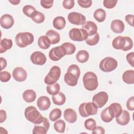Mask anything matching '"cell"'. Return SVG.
Wrapping results in <instances>:
<instances>
[{"label":"cell","mask_w":134,"mask_h":134,"mask_svg":"<svg viewBox=\"0 0 134 134\" xmlns=\"http://www.w3.org/2000/svg\"><path fill=\"white\" fill-rule=\"evenodd\" d=\"M83 82L85 89L89 91L95 90L98 86L97 77L96 74L90 71L85 73L83 77Z\"/></svg>","instance_id":"6da1fadb"},{"label":"cell","mask_w":134,"mask_h":134,"mask_svg":"<svg viewBox=\"0 0 134 134\" xmlns=\"http://www.w3.org/2000/svg\"><path fill=\"white\" fill-rule=\"evenodd\" d=\"M25 118L30 122L37 124L40 123L43 117L37 108L32 106H30L26 108L24 112Z\"/></svg>","instance_id":"7a4b0ae2"},{"label":"cell","mask_w":134,"mask_h":134,"mask_svg":"<svg viewBox=\"0 0 134 134\" xmlns=\"http://www.w3.org/2000/svg\"><path fill=\"white\" fill-rule=\"evenodd\" d=\"M34 41V35L29 32H19L15 37L16 43L20 48H25L32 43Z\"/></svg>","instance_id":"3957f363"},{"label":"cell","mask_w":134,"mask_h":134,"mask_svg":"<svg viewBox=\"0 0 134 134\" xmlns=\"http://www.w3.org/2000/svg\"><path fill=\"white\" fill-rule=\"evenodd\" d=\"M98 107L92 102L82 103L79 108L80 115L83 117H87L91 115H94L97 113Z\"/></svg>","instance_id":"277c9868"},{"label":"cell","mask_w":134,"mask_h":134,"mask_svg":"<svg viewBox=\"0 0 134 134\" xmlns=\"http://www.w3.org/2000/svg\"><path fill=\"white\" fill-rule=\"evenodd\" d=\"M117 65L118 63L116 59L110 57H107L100 62L99 67L104 72H110L115 70Z\"/></svg>","instance_id":"5b68a950"},{"label":"cell","mask_w":134,"mask_h":134,"mask_svg":"<svg viewBox=\"0 0 134 134\" xmlns=\"http://www.w3.org/2000/svg\"><path fill=\"white\" fill-rule=\"evenodd\" d=\"M61 72V69L58 66H53L45 76L44 83L47 85H51L56 83L60 77Z\"/></svg>","instance_id":"8992f818"},{"label":"cell","mask_w":134,"mask_h":134,"mask_svg":"<svg viewBox=\"0 0 134 134\" xmlns=\"http://www.w3.org/2000/svg\"><path fill=\"white\" fill-rule=\"evenodd\" d=\"M70 38L74 41H83L86 40L88 35L86 30L82 28H73L69 32Z\"/></svg>","instance_id":"52a82bcc"},{"label":"cell","mask_w":134,"mask_h":134,"mask_svg":"<svg viewBox=\"0 0 134 134\" xmlns=\"http://www.w3.org/2000/svg\"><path fill=\"white\" fill-rule=\"evenodd\" d=\"M108 99V94L105 92L102 91L93 96L92 102L97 106L98 108H102L107 103Z\"/></svg>","instance_id":"ba28073f"},{"label":"cell","mask_w":134,"mask_h":134,"mask_svg":"<svg viewBox=\"0 0 134 134\" xmlns=\"http://www.w3.org/2000/svg\"><path fill=\"white\" fill-rule=\"evenodd\" d=\"M50 124L48 119L43 117V120L39 124H35L32 133L34 134H46L49 129Z\"/></svg>","instance_id":"9c48e42d"},{"label":"cell","mask_w":134,"mask_h":134,"mask_svg":"<svg viewBox=\"0 0 134 134\" xmlns=\"http://www.w3.org/2000/svg\"><path fill=\"white\" fill-rule=\"evenodd\" d=\"M68 19L71 24L75 25H83L86 21L85 16L81 13L74 12L69 14Z\"/></svg>","instance_id":"30bf717a"},{"label":"cell","mask_w":134,"mask_h":134,"mask_svg":"<svg viewBox=\"0 0 134 134\" xmlns=\"http://www.w3.org/2000/svg\"><path fill=\"white\" fill-rule=\"evenodd\" d=\"M65 55V51L61 45L53 48L49 52V58L54 61L60 60Z\"/></svg>","instance_id":"8fae6325"},{"label":"cell","mask_w":134,"mask_h":134,"mask_svg":"<svg viewBox=\"0 0 134 134\" xmlns=\"http://www.w3.org/2000/svg\"><path fill=\"white\" fill-rule=\"evenodd\" d=\"M30 59L32 63L39 65L44 64L47 61L45 54L40 51L34 52L31 54Z\"/></svg>","instance_id":"7c38bea8"},{"label":"cell","mask_w":134,"mask_h":134,"mask_svg":"<svg viewBox=\"0 0 134 134\" xmlns=\"http://www.w3.org/2000/svg\"><path fill=\"white\" fill-rule=\"evenodd\" d=\"M13 77L17 82H24L27 77L26 71L21 67L15 68L13 71Z\"/></svg>","instance_id":"4fadbf2b"},{"label":"cell","mask_w":134,"mask_h":134,"mask_svg":"<svg viewBox=\"0 0 134 134\" xmlns=\"http://www.w3.org/2000/svg\"><path fill=\"white\" fill-rule=\"evenodd\" d=\"M0 23L1 26L3 28L8 29L14 25V19L10 15L6 14L1 16Z\"/></svg>","instance_id":"5bb4252c"},{"label":"cell","mask_w":134,"mask_h":134,"mask_svg":"<svg viewBox=\"0 0 134 134\" xmlns=\"http://www.w3.org/2000/svg\"><path fill=\"white\" fill-rule=\"evenodd\" d=\"M37 105L40 110H46L51 106V102L49 97L42 96L38 98L37 101Z\"/></svg>","instance_id":"9a60e30c"},{"label":"cell","mask_w":134,"mask_h":134,"mask_svg":"<svg viewBox=\"0 0 134 134\" xmlns=\"http://www.w3.org/2000/svg\"><path fill=\"white\" fill-rule=\"evenodd\" d=\"M82 28L86 31L88 36L94 35L97 32V26L92 21H87L82 25Z\"/></svg>","instance_id":"2e32d148"},{"label":"cell","mask_w":134,"mask_h":134,"mask_svg":"<svg viewBox=\"0 0 134 134\" xmlns=\"http://www.w3.org/2000/svg\"><path fill=\"white\" fill-rule=\"evenodd\" d=\"M110 28L114 32L120 34L124 31L125 25L122 20L120 19H115L111 22Z\"/></svg>","instance_id":"e0dca14e"},{"label":"cell","mask_w":134,"mask_h":134,"mask_svg":"<svg viewBox=\"0 0 134 134\" xmlns=\"http://www.w3.org/2000/svg\"><path fill=\"white\" fill-rule=\"evenodd\" d=\"M65 120L71 124L74 123L77 120V115L75 111L70 108H66L63 114Z\"/></svg>","instance_id":"ac0fdd59"},{"label":"cell","mask_w":134,"mask_h":134,"mask_svg":"<svg viewBox=\"0 0 134 134\" xmlns=\"http://www.w3.org/2000/svg\"><path fill=\"white\" fill-rule=\"evenodd\" d=\"M130 120V117L129 113L126 110H123L121 114L116 118V121L117 123L121 126H125L127 125Z\"/></svg>","instance_id":"d6986e66"},{"label":"cell","mask_w":134,"mask_h":134,"mask_svg":"<svg viewBox=\"0 0 134 134\" xmlns=\"http://www.w3.org/2000/svg\"><path fill=\"white\" fill-rule=\"evenodd\" d=\"M108 109L113 118L118 117L121 114L122 110L121 105L118 103L111 104L108 107Z\"/></svg>","instance_id":"ffe728a7"},{"label":"cell","mask_w":134,"mask_h":134,"mask_svg":"<svg viewBox=\"0 0 134 134\" xmlns=\"http://www.w3.org/2000/svg\"><path fill=\"white\" fill-rule=\"evenodd\" d=\"M79 78L73 74L66 72L64 76V80L65 82L69 86H75L77 84Z\"/></svg>","instance_id":"44dd1931"},{"label":"cell","mask_w":134,"mask_h":134,"mask_svg":"<svg viewBox=\"0 0 134 134\" xmlns=\"http://www.w3.org/2000/svg\"><path fill=\"white\" fill-rule=\"evenodd\" d=\"M125 45V36H118L115 37L112 41V46L117 50H122Z\"/></svg>","instance_id":"7402d4cb"},{"label":"cell","mask_w":134,"mask_h":134,"mask_svg":"<svg viewBox=\"0 0 134 134\" xmlns=\"http://www.w3.org/2000/svg\"><path fill=\"white\" fill-rule=\"evenodd\" d=\"M47 36L50 40L51 44H54L58 43L60 40V36L58 32L53 30H49L46 33Z\"/></svg>","instance_id":"603a6c76"},{"label":"cell","mask_w":134,"mask_h":134,"mask_svg":"<svg viewBox=\"0 0 134 134\" xmlns=\"http://www.w3.org/2000/svg\"><path fill=\"white\" fill-rule=\"evenodd\" d=\"M123 81L128 84L134 83V71L129 70L125 71L122 76Z\"/></svg>","instance_id":"cb8c5ba5"},{"label":"cell","mask_w":134,"mask_h":134,"mask_svg":"<svg viewBox=\"0 0 134 134\" xmlns=\"http://www.w3.org/2000/svg\"><path fill=\"white\" fill-rule=\"evenodd\" d=\"M24 100L27 103H31L36 98V93L33 90H27L23 93Z\"/></svg>","instance_id":"d4e9b609"},{"label":"cell","mask_w":134,"mask_h":134,"mask_svg":"<svg viewBox=\"0 0 134 134\" xmlns=\"http://www.w3.org/2000/svg\"><path fill=\"white\" fill-rule=\"evenodd\" d=\"M66 24L65 18L62 16H57L53 20V26L58 30L63 29Z\"/></svg>","instance_id":"484cf974"},{"label":"cell","mask_w":134,"mask_h":134,"mask_svg":"<svg viewBox=\"0 0 134 134\" xmlns=\"http://www.w3.org/2000/svg\"><path fill=\"white\" fill-rule=\"evenodd\" d=\"M13 41L10 39L4 38L0 42V53H2L6 52L7 50L12 48Z\"/></svg>","instance_id":"4316f807"},{"label":"cell","mask_w":134,"mask_h":134,"mask_svg":"<svg viewBox=\"0 0 134 134\" xmlns=\"http://www.w3.org/2000/svg\"><path fill=\"white\" fill-rule=\"evenodd\" d=\"M53 103L57 105L61 106L63 105L66 100V97L65 95L62 92H59L58 94L53 95L52 97Z\"/></svg>","instance_id":"83f0119b"},{"label":"cell","mask_w":134,"mask_h":134,"mask_svg":"<svg viewBox=\"0 0 134 134\" xmlns=\"http://www.w3.org/2000/svg\"><path fill=\"white\" fill-rule=\"evenodd\" d=\"M38 44L41 49H47L50 47L51 42L47 36H41L38 38Z\"/></svg>","instance_id":"f1b7e54d"},{"label":"cell","mask_w":134,"mask_h":134,"mask_svg":"<svg viewBox=\"0 0 134 134\" xmlns=\"http://www.w3.org/2000/svg\"><path fill=\"white\" fill-rule=\"evenodd\" d=\"M76 59L77 61L80 63H85L88 61L89 59V53L86 50H80L76 55Z\"/></svg>","instance_id":"f546056e"},{"label":"cell","mask_w":134,"mask_h":134,"mask_svg":"<svg viewBox=\"0 0 134 134\" xmlns=\"http://www.w3.org/2000/svg\"><path fill=\"white\" fill-rule=\"evenodd\" d=\"M106 16V12L102 8H98L96 9L93 14V16L95 19L99 23L103 22L105 20Z\"/></svg>","instance_id":"4dcf8cb0"},{"label":"cell","mask_w":134,"mask_h":134,"mask_svg":"<svg viewBox=\"0 0 134 134\" xmlns=\"http://www.w3.org/2000/svg\"><path fill=\"white\" fill-rule=\"evenodd\" d=\"M60 90V86L57 83H55L51 85H48L47 86V91L48 93L52 96L58 94Z\"/></svg>","instance_id":"1f68e13d"},{"label":"cell","mask_w":134,"mask_h":134,"mask_svg":"<svg viewBox=\"0 0 134 134\" xmlns=\"http://www.w3.org/2000/svg\"><path fill=\"white\" fill-rule=\"evenodd\" d=\"M62 47L64 48L66 55H71L73 54L75 50H76V47L75 46L70 42H65L61 44Z\"/></svg>","instance_id":"d6a6232c"},{"label":"cell","mask_w":134,"mask_h":134,"mask_svg":"<svg viewBox=\"0 0 134 134\" xmlns=\"http://www.w3.org/2000/svg\"><path fill=\"white\" fill-rule=\"evenodd\" d=\"M53 127L56 131L60 133H63L65 131V123L62 119L58 120L54 122Z\"/></svg>","instance_id":"836d02e7"},{"label":"cell","mask_w":134,"mask_h":134,"mask_svg":"<svg viewBox=\"0 0 134 134\" xmlns=\"http://www.w3.org/2000/svg\"><path fill=\"white\" fill-rule=\"evenodd\" d=\"M62 115V111L59 108L53 109L49 114V117L51 121H55L59 119Z\"/></svg>","instance_id":"e575fe53"},{"label":"cell","mask_w":134,"mask_h":134,"mask_svg":"<svg viewBox=\"0 0 134 134\" xmlns=\"http://www.w3.org/2000/svg\"><path fill=\"white\" fill-rule=\"evenodd\" d=\"M100 117L102 120L105 122H109L114 119L108 111V107L102 110L100 114Z\"/></svg>","instance_id":"d590c367"},{"label":"cell","mask_w":134,"mask_h":134,"mask_svg":"<svg viewBox=\"0 0 134 134\" xmlns=\"http://www.w3.org/2000/svg\"><path fill=\"white\" fill-rule=\"evenodd\" d=\"M99 40V35L98 32L95 34L94 35L92 36H88L85 40L86 44L89 46H95L96 45Z\"/></svg>","instance_id":"8d00e7d4"},{"label":"cell","mask_w":134,"mask_h":134,"mask_svg":"<svg viewBox=\"0 0 134 134\" xmlns=\"http://www.w3.org/2000/svg\"><path fill=\"white\" fill-rule=\"evenodd\" d=\"M36 11V8L32 5H25L23 8V12L24 14L30 18H31L32 15Z\"/></svg>","instance_id":"74e56055"},{"label":"cell","mask_w":134,"mask_h":134,"mask_svg":"<svg viewBox=\"0 0 134 134\" xmlns=\"http://www.w3.org/2000/svg\"><path fill=\"white\" fill-rule=\"evenodd\" d=\"M31 18L36 23L41 24L44 21L45 19V17L42 13L36 11L32 15Z\"/></svg>","instance_id":"f35d334b"},{"label":"cell","mask_w":134,"mask_h":134,"mask_svg":"<svg viewBox=\"0 0 134 134\" xmlns=\"http://www.w3.org/2000/svg\"><path fill=\"white\" fill-rule=\"evenodd\" d=\"M67 72H69L73 74L74 75H76L78 78L80 77V75L81 73L80 69L79 66L76 64L70 65L67 70Z\"/></svg>","instance_id":"ab89813d"},{"label":"cell","mask_w":134,"mask_h":134,"mask_svg":"<svg viewBox=\"0 0 134 134\" xmlns=\"http://www.w3.org/2000/svg\"><path fill=\"white\" fill-rule=\"evenodd\" d=\"M85 128L88 130H93L96 126V122L93 118H88L84 122Z\"/></svg>","instance_id":"60d3db41"},{"label":"cell","mask_w":134,"mask_h":134,"mask_svg":"<svg viewBox=\"0 0 134 134\" xmlns=\"http://www.w3.org/2000/svg\"><path fill=\"white\" fill-rule=\"evenodd\" d=\"M125 45L122 50L124 51H127L130 50L132 48L133 42L132 39L130 37L128 36H125Z\"/></svg>","instance_id":"b9f144b4"},{"label":"cell","mask_w":134,"mask_h":134,"mask_svg":"<svg viewBox=\"0 0 134 134\" xmlns=\"http://www.w3.org/2000/svg\"><path fill=\"white\" fill-rule=\"evenodd\" d=\"M11 78L10 74L7 71H1L0 72V80L2 82H7Z\"/></svg>","instance_id":"7bdbcfd3"},{"label":"cell","mask_w":134,"mask_h":134,"mask_svg":"<svg viewBox=\"0 0 134 134\" xmlns=\"http://www.w3.org/2000/svg\"><path fill=\"white\" fill-rule=\"evenodd\" d=\"M118 1L115 0H104L103 1V5L108 9L113 8L117 4Z\"/></svg>","instance_id":"ee69618b"},{"label":"cell","mask_w":134,"mask_h":134,"mask_svg":"<svg viewBox=\"0 0 134 134\" xmlns=\"http://www.w3.org/2000/svg\"><path fill=\"white\" fill-rule=\"evenodd\" d=\"M63 6L66 9H71L74 6V0H64L63 1Z\"/></svg>","instance_id":"f6af8a7d"},{"label":"cell","mask_w":134,"mask_h":134,"mask_svg":"<svg viewBox=\"0 0 134 134\" xmlns=\"http://www.w3.org/2000/svg\"><path fill=\"white\" fill-rule=\"evenodd\" d=\"M77 3L81 7L86 8L91 6L92 4V1L91 0H87V1L78 0Z\"/></svg>","instance_id":"bcb514c9"},{"label":"cell","mask_w":134,"mask_h":134,"mask_svg":"<svg viewBox=\"0 0 134 134\" xmlns=\"http://www.w3.org/2000/svg\"><path fill=\"white\" fill-rule=\"evenodd\" d=\"M53 1H47V0H41L40 1V4L42 7L46 9L50 8L53 6Z\"/></svg>","instance_id":"7dc6e473"},{"label":"cell","mask_w":134,"mask_h":134,"mask_svg":"<svg viewBox=\"0 0 134 134\" xmlns=\"http://www.w3.org/2000/svg\"><path fill=\"white\" fill-rule=\"evenodd\" d=\"M126 106L128 110H133L134 109V97L131 96L129 98L126 103Z\"/></svg>","instance_id":"c3c4849f"},{"label":"cell","mask_w":134,"mask_h":134,"mask_svg":"<svg viewBox=\"0 0 134 134\" xmlns=\"http://www.w3.org/2000/svg\"><path fill=\"white\" fill-rule=\"evenodd\" d=\"M126 59L128 62L129 63L130 65L133 67V63H134V53L133 52L129 53L126 55Z\"/></svg>","instance_id":"681fc988"},{"label":"cell","mask_w":134,"mask_h":134,"mask_svg":"<svg viewBox=\"0 0 134 134\" xmlns=\"http://www.w3.org/2000/svg\"><path fill=\"white\" fill-rule=\"evenodd\" d=\"M93 134H104L105 133V129L100 126H96L95 128L92 130Z\"/></svg>","instance_id":"f907efd6"},{"label":"cell","mask_w":134,"mask_h":134,"mask_svg":"<svg viewBox=\"0 0 134 134\" xmlns=\"http://www.w3.org/2000/svg\"><path fill=\"white\" fill-rule=\"evenodd\" d=\"M133 17L134 16L133 15H131V14H128L127 15L125 16V20L128 23V24L130 25L131 26L133 27Z\"/></svg>","instance_id":"816d5d0a"},{"label":"cell","mask_w":134,"mask_h":134,"mask_svg":"<svg viewBox=\"0 0 134 134\" xmlns=\"http://www.w3.org/2000/svg\"><path fill=\"white\" fill-rule=\"evenodd\" d=\"M7 118L6 116V113L5 110L3 109L0 110V122L2 123Z\"/></svg>","instance_id":"f5cc1de1"},{"label":"cell","mask_w":134,"mask_h":134,"mask_svg":"<svg viewBox=\"0 0 134 134\" xmlns=\"http://www.w3.org/2000/svg\"><path fill=\"white\" fill-rule=\"evenodd\" d=\"M0 61H1V71H2L7 66V61L5 58H4L3 57H1L0 58Z\"/></svg>","instance_id":"db71d44e"},{"label":"cell","mask_w":134,"mask_h":134,"mask_svg":"<svg viewBox=\"0 0 134 134\" xmlns=\"http://www.w3.org/2000/svg\"><path fill=\"white\" fill-rule=\"evenodd\" d=\"M9 2L10 3H12L13 5H18V4L20 2V1H16V0L9 1Z\"/></svg>","instance_id":"11a10c76"}]
</instances>
